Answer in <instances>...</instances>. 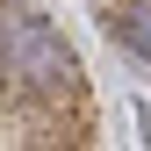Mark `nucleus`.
Wrapping results in <instances>:
<instances>
[{
  "instance_id": "1",
  "label": "nucleus",
  "mask_w": 151,
  "mask_h": 151,
  "mask_svg": "<svg viewBox=\"0 0 151 151\" xmlns=\"http://www.w3.org/2000/svg\"><path fill=\"white\" fill-rule=\"evenodd\" d=\"M0 86L22 108H36V122H58V101H79V65H72L65 36L36 14H0Z\"/></svg>"
},
{
  "instance_id": "2",
  "label": "nucleus",
  "mask_w": 151,
  "mask_h": 151,
  "mask_svg": "<svg viewBox=\"0 0 151 151\" xmlns=\"http://www.w3.org/2000/svg\"><path fill=\"white\" fill-rule=\"evenodd\" d=\"M108 29H115V43H129L137 58H151V0H108Z\"/></svg>"
}]
</instances>
